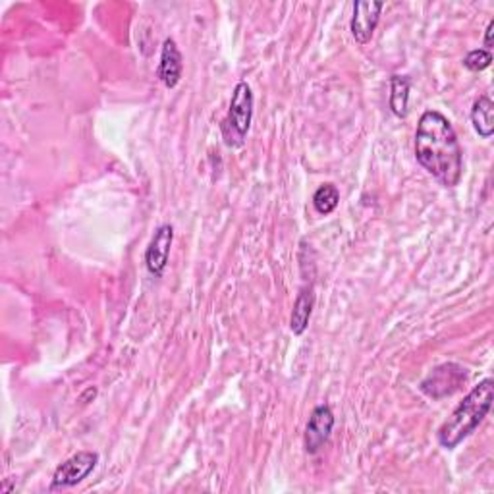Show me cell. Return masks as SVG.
<instances>
[{
	"mask_svg": "<svg viewBox=\"0 0 494 494\" xmlns=\"http://www.w3.org/2000/svg\"><path fill=\"white\" fill-rule=\"evenodd\" d=\"M313 307H315L313 286H309V288H301V292L296 297V304L290 317V330L296 334V337H301V334L307 330L311 315H313Z\"/></svg>",
	"mask_w": 494,
	"mask_h": 494,
	"instance_id": "10",
	"label": "cell"
},
{
	"mask_svg": "<svg viewBox=\"0 0 494 494\" xmlns=\"http://www.w3.org/2000/svg\"><path fill=\"white\" fill-rule=\"evenodd\" d=\"M492 34H494V20H490L489 25H487V29H485V41H483L485 51L492 49Z\"/></svg>",
	"mask_w": 494,
	"mask_h": 494,
	"instance_id": "15",
	"label": "cell"
},
{
	"mask_svg": "<svg viewBox=\"0 0 494 494\" xmlns=\"http://www.w3.org/2000/svg\"><path fill=\"white\" fill-rule=\"evenodd\" d=\"M409 87H411V82H409L408 76L394 74L390 77V97H388V105H390L392 115L398 116V118H406L408 116Z\"/></svg>",
	"mask_w": 494,
	"mask_h": 494,
	"instance_id": "12",
	"label": "cell"
},
{
	"mask_svg": "<svg viewBox=\"0 0 494 494\" xmlns=\"http://www.w3.org/2000/svg\"><path fill=\"white\" fill-rule=\"evenodd\" d=\"M385 3H356L354 15L349 22L352 35L359 45H368L375 34Z\"/></svg>",
	"mask_w": 494,
	"mask_h": 494,
	"instance_id": "8",
	"label": "cell"
},
{
	"mask_svg": "<svg viewBox=\"0 0 494 494\" xmlns=\"http://www.w3.org/2000/svg\"><path fill=\"white\" fill-rule=\"evenodd\" d=\"M334 423H337V418H334V411L330 406L321 404L311 411L309 421L306 425V437H304L307 454L315 456L323 450V446L330 439Z\"/></svg>",
	"mask_w": 494,
	"mask_h": 494,
	"instance_id": "6",
	"label": "cell"
},
{
	"mask_svg": "<svg viewBox=\"0 0 494 494\" xmlns=\"http://www.w3.org/2000/svg\"><path fill=\"white\" fill-rule=\"evenodd\" d=\"M340 205V191L334 184H323L313 194V207L318 215H330L338 209Z\"/></svg>",
	"mask_w": 494,
	"mask_h": 494,
	"instance_id": "13",
	"label": "cell"
},
{
	"mask_svg": "<svg viewBox=\"0 0 494 494\" xmlns=\"http://www.w3.org/2000/svg\"><path fill=\"white\" fill-rule=\"evenodd\" d=\"M174 242V228L170 225L158 227L146 249V267L155 278H161L168 267L170 247Z\"/></svg>",
	"mask_w": 494,
	"mask_h": 494,
	"instance_id": "7",
	"label": "cell"
},
{
	"mask_svg": "<svg viewBox=\"0 0 494 494\" xmlns=\"http://www.w3.org/2000/svg\"><path fill=\"white\" fill-rule=\"evenodd\" d=\"M416 158L444 187H456L464 172L461 153L454 126L439 110L421 115L416 130Z\"/></svg>",
	"mask_w": 494,
	"mask_h": 494,
	"instance_id": "1",
	"label": "cell"
},
{
	"mask_svg": "<svg viewBox=\"0 0 494 494\" xmlns=\"http://www.w3.org/2000/svg\"><path fill=\"white\" fill-rule=\"evenodd\" d=\"M97 464H99V454L97 452L82 450V452L70 456L68 459H64L62 464L55 469L49 490L51 492L66 490V489H72V487L79 485L95 471Z\"/></svg>",
	"mask_w": 494,
	"mask_h": 494,
	"instance_id": "5",
	"label": "cell"
},
{
	"mask_svg": "<svg viewBox=\"0 0 494 494\" xmlns=\"http://www.w3.org/2000/svg\"><path fill=\"white\" fill-rule=\"evenodd\" d=\"M494 400V380L483 378L479 385L473 387L471 392L464 398V402L452 411V416L446 419L437 431V440L446 450H454L471 437L477 427L489 416Z\"/></svg>",
	"mask_w": 494,
	"mask_h": 494,
	"instance_id": "2",
	"label": "cell"
},
{
	"mask_svg": "<svg viewBox=\"0 0 494 494\" xmlns=\"http://www.w3.org/2000/svg\"><path fill=\"white\" fill-rule=\"evenodd\" d=\"M468 380V369L461 368L458 363H440L435 369H431L421 382H419V390L433 398V400H442L446 396L456 394L461 387L466 385Z\"/></svg>",
	"mask_w": 494,
	"mask_h": 494,
	"instance_id": "4",
	"label": "cell"
},
{
	"mask_svg": "<svg viewBox=\"0 0 494 494\" xmlns=\"http://www.w3.org/2000/svg\"><path fill=\"white\" fill-rule=\"evenodd\" d=\"M182 74H184V58H182V53L178 49L176 41H174L172 37H168L163 43L161 62H158L156 76H158V79H161L163 86L166 89H174V87H176L180 84Z\"/></svg>",
	"mask_w": 494,
	"mask_h": 494,
	"instance_id": "9",
	"label": "cell"
},
{
	"mask_svg": "<svg viewBox=\"0 0 494 494\" xmlns=\"http://www.w3.org/2000/svg\"><path fill=\"white\" fill-rule=\"evenodd\" d=\"M490 64H492V53L485 49H475L468 53L464 58V66L469 72H483L490 66Z\"/></svg>",
	"mask_w": 494,
	"mask_h": 494,
	"instance_id": "14",
	"label": "cell"
},
{
	"mask_svg": "<svg viewBox=\"0 0 494 494\" xmlns=\"http://www.w3.org/2000/svg\"><path fill=\"white\" fill-rule=\"evenodd\" d=\"M253 120V91L246 82H240L234 87L228 115L220 124L222 139L228 147L237 149L246 143Z\"/></svg>",
	"mask_w": 494,
	"mask_h": 494,
	"instance_id": "3",
	"label": "cell"
},
{
	"mask_svg": "<svg viewBox=\"0 0 494 494\" xmlns=\"http://www.w3.org/2000/svg\"><path fill=\"white\" fill-rule=\"evenodd\" d=\"M471 124L473 130L483 139L492 137L494 134V103L489 95H481L471 106Z\"/></svg>",
	"mask_w": 494,
	"mask_h": 494,
	"instance_id": "11",
	"label": "cell"
}]
</instances>
